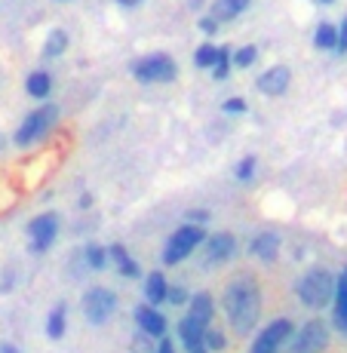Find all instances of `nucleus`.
<instances>
[{
    "label": "nucleus",
    "mask_w": 347,
    "mask_h": 353,
    "mask_svg": "<svg viewBox=\"0 0 347 353\" xmlns=\"http://www.w3.org/2000/svg\"><path fill=\"white\" fill-rule=\"evenodd\" d=\"M25 92H28L31 99H40V101H43V99L52 92V74L43 71V68L31 71L28 77H25Z\"/></svg>",
    "instance_id": "nucleus-17"
},
{
    "label": "nucleus",
    "mask_w": 347,
    "mask_h": 353,
    "mask_svg": "<svg viewBox=\"0 0 347 353\" xmlns=\"http://www.w3.org/2000/svg\"><path fill=\"white\" fill-rule=\"evenodd\" d=\"M203 344H206L209 353H219V350L228 347V338H224L221 332H215V329H206V335H203Z\"/></svg>",
    "instance_id": "nucleus-29"
},
{
    "label": "nucleus",
    "mask_w": 347,
    "mask_h": 353,
    "mask_svg": "<svg viewBox=\"0 0 347 353\" xmlns=\"http://www.w3.org/2000/svg\"><path fill=\"white\" fill-rule=\"evenodd\" d=\"M145 0H117V6H123V10H135V6H141Z\"/></svg>",
    "instance_id": "nucleus-36"
},
{
    "label": "nucleus",
    "mask_w": 347,
    "mask_h": 353,
    "mask_svg": "<svg viewBox=\"0 0 347 353\" xmlns=\"http://www.w3.org/2000/svg\"><path fill=\"white\" fill-rule=\"evenodd\" d=\"M335 329L347 338V286L335 280Z\"/></svg>",
    "instance_id": "nucleus-22"
},
{
    "label": "nucleus",
    "mask_w": 347,
    "mask_h": 353,
    "mask_svg": "<svg viewBox=\"0 0 347 353\" xmlns=\"http://www.w3.org/2000/svg\"><path fill=\"white\" fill-rule=\"evenodd\" d=\"M335 52H347V16H344V22L338 25V46H335Z\"/></svg>",
    "instance_id": "nucleus-33"
},
{
    "label": "nucleus",
    "mask_w": 347,
    "mask_h": 353,
    "mask_svg": "<svg viewBox=\"0 0 347 353\" xmlns=\"http://www.w3.org/2000/svg\"><path fill=\"white\" fill-rule=\"evenodd\" d=\"M154 353H175V344L169 341V338H160V344H157V350Z\"/></svg>",
    "instance_id": "nucleus-34"
},
{
    "label": "nucleus",
    "mask_w": 347,
    "mask_h": 353,
    "mask_svg": "<svg viewBox=\"0 0 347 353\" xmlns=\"http://www.w3.org/2000/svg\"><path fill=\"white\" fill-rule=\"evenodd\" d=\"M56 120H59V105L46 101V105L34 108L28 117L19 123L16 135H12V145H16V148H28V145H34V141L46 139V135H50V129L56 126Z\"/></svg>",
    "instance_id": "nucleus-2"
},
{
    "label": "nucleus",
    "mask_w": 347,
    "mask_h": 353,
    "mask_svg": "<svg viewBox=\"0 0 347 353\" xmlns=\"http://www.w3.org/2000/svg\"><path fill=\"white\" fill-rule=\"evenodd\" d=\"M203 3H206V0H188V6H190L194 12H200V6H203Z\"/></svg>",
    "instance_id": "nucleus-38"
},
{
    "label": "nucleus",
    "mask_w": 347,
    "mask_h": 353,
    "mask_svg": "<svg viewBox=\"0 0 347 353\" xmlns=\"http://www.w3.org/2000/svg\"><path fill=\"white\" fill-rule=\"evenodd\" d=\"M166 301H172L175 307H179V304H188V292H185V286H169Z\"/></svg>",
    "instance_id": "nucleus-32"
},
{
    "label": "nucleus",
    "mask_w": 347,
    "mask_h": 353,
    "mask_svg": "<svg viewBox=\"0 0 347 353\" xmlns=\"http://www.w3.org/2000/svg\"><path fill=\"white\" fill-rule=\"evenodd\" d=\"M289 83H292V71L286 65H270L268 71H261L255 80L258 92H261V96H270V99L286 96V92H289Z\"/></svg>",
    "instance_id": "nucleus-11"
},
{
    "label": "nucleus",
    "mask_w": 347,
    "mask_h": 353,
    "mask_svg": "<svg viewBox=\"0 0 347 353\" xmlns=\"http://www.w3.org/2000/svg\"><path fill=\"white\" fill-rule=\"evenodd\" d=\"M314 46L323 52H332L338 46V28L332 22H319L314 31Z\"/></svg>",
    "instance_id": "nucleus-21"
},
{
    "label": "nucleus",
    "mask_w": 347,
    "mask_h": 353,
    "mask_svg": "<svg viewBox=\"0 0 347 353\" xmlns=\"http://www.w3.org/2000/svg\"><path fill=\"white\" fill-rule=\"evenodd\" d=\"M108 258H114L117 261V270H120V276H129V280H135V276H141V268L135 264V258L126 252L120 243H114L111 249H108Z\"/></svg>",
    "instance_id": "nucleus-18"
},
{
    "label": "nucleus",
    "mask_w": 347,
    "mask_h": 353,
    "mask_svg": "<svg viewBox=\"0 0 347 353\" xmlns=\"http://www.w3.org/2000/svg\"><path fill=\"white\" fill-rule=\"evenodd\" d=\"M255 59H258V46H252V43H246L237 52H230V65L234 68H252Z\"/></svg>",
    "instance_id": "nucleus-26"
},
{
    "label": "nucleus",
    "mask_w": 347,
    "mask_h": 353,
    "mask_svg": "<svg viewBox=\"0 0 347 353\" xmlns=\"http://www.w3.org/2000/svg\"><path fill=\"white\" fill-rule=\"evenodd\" d=\"M249 252L255 258H261L264 264H274L277 255H280V236L270 234V230H264V234H258L252 243H249Z\"/></svg>",
    "instance_id": "nucleus-14"
},
{
    "label": "nucleus",
    "mask_w": 347,
    "mask_h": 353,
    "mask_svg": "<svg viewBox=\"0 0 347 353\" xmlns=\"http://www.w3.org/2000/svg\"><path fill=\"white\" fill-rule=\"evenodd\" d=\"M206 329H209V325H200L197 320H190V316H185V320L179 323V338H181V344H185L188 353H209L206 344H203Z\"/></svg>",
    "instance_id": "nucleus-13"
},
{
    "label": "nucleus",
    "mask_w": 347,
    "mask_h": 353,
    "mask_svg": "<svg viewBox=\"0 0 347 353\" xmlns=\"http://www.w3.org/2000/svg\"><path fill=\"white\" fill-rule=\"evenodd\" d=\"M338 283H344V286H347V270H344V274H341V276H338Z\"/></svg>",
    "instance_id": "nucleus-39"
},
{
    "label": "nucleus",
    "mask_w": 347,
    "mask_h": 353,
    "mask_svg": "<svg viewBox=\"0 0 347 353\" xmlns=\"http://www.w3.org/2000/svg\"><path fill=\"white\" fill-rule=\"evenodd\" d=\"M132 77L139 83H148V86H157V83H172L179 77V65L169 52H148V56L135 59L132 62Z\"/></svg>",
    "instance_id": "nucleus-3"
},
{
    "label": "nucleus",
    "mask_w": 347,
    "mask_h": 353,
    "mask_svg": "<svg viewBox=\"0 0 347 353\" xmlns=\"http://www.w3.org/2000/svg\"><path fill=\"white\" fill-rule=\"evenodd\" d=\"M203 240H206V230H203V225H185V228H179L166 240L163 261H166V264H181L197 246H203Z\"/></svg>",
    "instance_id": "nucleus-5"
},
{
    "label": "nucleus",
    "mask_w": 347,
    "mask_h": 353,
    "mask_svg": "<svg viewBox=\"0 0 347 353\" xmlns=\"http://www.w3.org/2000/svg\"><path fill=\"white\" fill-rule=\"evenodd\" d=\"M209 71H212L215 80H228L230 77L234 65H230V50H228V46H219V59H215V65L209 68Z\"/></svg>",
    "instance_id": "nucleus-25"
},
{
    "label": "nucleus",
    "mask_w": 347,
    "mask_h": 353,
    "mask_svg": "<svg viewBox=\"0 0 347 353\" xmlns=\"http://www.w3.org/2000/svg\"><path fill=\"white\" fill-rule=\"evenodd\" d=\"M166 292H169V283H166V276L160 274V270H154V274H148V280H145V301L148 304H163L166 301Z\"/></svg>",
    "instance_id": "nucleus-19"
},
{
    "label": "nucleus",
    "mask_w": 347,
    "mask_h": 353,
    "mask_svg": "<svg viewBox=\"0 0 347 353\" xmlns=\"http://www.w3.org/2000/svg\"><path fill=\"white\" fill-rule=\"evenodd\" d=\"M135 323H139V332L148 338H163L166 335V316L160 314L154 304H141V307H135Z\"/></svg>",
    "instance_id": "nucleus-12"
},
{
    "label": "nucleus",
    "mask_w": 347,
    "mask_h": 353,
    "mask_svg": "<svg viewBox=\"0 0 347 353\" xmlns=\"http://www.w3.org/2000/svg\"><path fill=\"white\" fill-rule=\"evenodd\" d=\"M188 316L190 320H197L200 325H209L215 316V304H212V295H206V292H200V295L188 298Z\"/></svg>",
    "instance_id": "nucleus-16"
},
{
    "label": "nucleus",
    "mask_w": 347,
    "mask_h": 353,
    "mask_svg": "<svg viewBox=\"0 0 347 353\" xmlns=\"http://www.w3.org/2000/svg\"><path fill=\"white\" fill-rule=\"evenodd\" d=\"M83 258H86V264H90L92 270H105L108 268V249H101V246H86V252H83Z\"/></svg>",
    "instance_id": "nucleus-27"
},
{
    "label": "nucleus",
    "mask_w": 347,
    "mask_h": 353,
    "mask_svg": "<svg viewBox=\"0 0 347 353\" xmlns=\"http://www.w3.org/2000/svg\"><path fill=\"white\" fill-rule=\"evenodd\" d=\"M68 40H71V37H68L65 28H52V31L43 37V50H40V52H43V59H59V56H65V52H68Z\"/></svg>",
    "instance_id": "nucleus-20"
},
{
    "label": "nucleus",
    "mask_w": 347,
    "mask_h": 353,
    "mask_svg": "<svg viewBox=\"0 0 347 353\" xmlns=\"http://www.w3.org/2000/svg\"><path fill=\"white\" fill-rule=\"evenodd\" d=\"M319 3H326V6H329V3H335V0H319Z\"/></svg>",
    "instance_id": "nucleus-40"
},
{
    "label": "nucleus",
    "mask_w": 347,
    "mask_h": 353,
    "mask_svg": "<svg viewBox=\"0 0 347 353\" xmlns=\"http://www.w3.org/2000/svg\"><path fill=\"white\" fill-rule=\"evenodd\" d=\"M56 3H71V0H56Z\"/></svg>",
    "instance_id": "nucleus-41"
},
{
    "label": "nucleus",
    "mask_w": 347,
    "mask_h": 353,
    "mask_svg": "<svg viewBox=\"0 0 347 353\" xmlns=\"http://www.w3.org/2000/svg\"><path fill=\"white\" fill-rule=\"evenodd\" d=\"M221 111L228 114V117H243V114L249 111V105H246V101H243V99H237V96H234V99H224Z\"/></svg>",
    "instance_id": "nucleus-30"
},
{
    "label": "nucleus",
    "mask_w": 347,
    "mask_h": 353,
    "mask_svg": "<svg viewBox=\"0 0 347 353\" xmlns=\"http://www.w3.org/2000/svg\"><path fill=\"white\" fill-rule=\"evenodd\" d=\"M329 347V325L323 320H310L298 329V335L292 332L289 338V353H323Z\"/></svg>",
    "instance_id": "nucleus-6"
},
{
    "label": "nucleus",
    "mask_w": 347,
    "mask_h": 353,
    "mask_svg": "<svg viewBox=\"0 0 347 353\" xmlns=\"http://www.w3.org/2000/svg\"><path fill=\"white\" fill-rule=\"evenodd\" d=\"M292 332H295V325L289 320H274L270 325L261 329V335L252 341L249 353H280V347L292 338Z\"/></svg>",
    "instance_id": "nucleus-9"
},
{
    "label": "nucleus",
    "mask_w": 347,
    "mask_h": 353,
    "mask_svg": "<svg viewBox=\"0 0 347 353\" xmlns=\"http://www.w3.org/2000/svg\"><path fill=\"white\" fill-rule=\"evenodd\" d=\"M65 316H68L65 304H56V307L50 310V320H46V335H50L52 341H59V338L65 335Z\"/></svg>",
    "instance_id": "nucleus-23"
},
{
    "label": "nucleus",
    "mask_w": 347,
    "mask_h": 353,
    "mask_svg": "<svg viewBox=\"0 0 347 353\" xmlns=\"http://www.w3.org/2000/svg\"><path fill=\"white\" fill-rule=\"evenodd\" d=\"M215 59H219V46L215 43H200L197 46V52H194V68H212L215 65Z\"/></svg>",
    "instance_id": "nucleus-24"
},
{
    "label": "nucleus",
    "mask_w": 347,
    "mask_h": 353,
    "mask_svg": "<svg viewBox=\"0 0 347 353\" xmlns=\"http://www.w3.org/2000/svg\"><path fill=\"white\" fill-rule=\"evenodd\" d=\"M221 307H224V314H228L230 325H234V332L249 335V332L255 329L258 316H261V289H258V283L252 276H237V280H230L221 295Z\"/></svg>",
    "instance_id": "nucleus-1"
},
{
    "label": "nucleus",
    "mask_w": 347,
    "mask_h": 353,
    "mask_svg": "<svg viewBox=\"0 0 347 353\" xmlns=\"http://www.w3.org/2000/svg\"><path fill=\"white\" fill-rule=\"evenodd\" d=\"M234 252H237V240H234V234H228V230L212 234V236L203 240V264H206V268L224 264Z\"/></svg>",
    "instance_id": "nucleus-10"
},
{
    "label": "nucleus",
    "mask_w": 347,
    "mask_h": 353,
    "mask_svg": "<svg viewBox=\"0 0 347 353\" xmlns=\"http://www.w3.org/2000/svg\"><path fill=\"white\" fill-rule=\"evenodd\" d=\"M0 353H19V347H16V344H10V341H3V344H0Z\"/></svg>",
    "instance_id": "nucleus-37"
},
{
    "label": "nucleus",
    "mask_w": 347,
    "mask_h": 353,
    "mask_svg": "<svg viewBox=\"0 0 347 353\" xmlns=\"http://www.w3.org/2000/svg\"><path fill=\"white\" fill-rule=\"evenodd\" d=\"M295 292L308 307L319 310L335 298V276H332L329 270H310V274H304L301 280H298Z\"/></svg>",
    "instance_id": "nucleus-4"
},
{
    "label": "nucleus",
    "mask_w": 347,
    "mask_h": 353,
    "mask_svg": "<svg viewBox=\"0 0 347 353\" xmlns=\"http://www.w3.org/2000/svg\"><path fill=\"white\" fill-rule=\"evenodd\" d=\"M255 166H258L255 157H243L240 163H237V169H234V179L237 181H249L255 175Z\"/></svg>",
    "instance_id": "nucleus-28"
},
{
    "label": "nucleus",
    "mask_w": 347,
    "mask_h": 353,
    "mask_svg": "<svg viewBox=\"0 0 347 353\" xmlns=\"http://www.w3.org/2000/svg\"><path fill=\"white\" fill-rule=\"evenodd\" d=\"M114 310H117V295H114L111 289L92 286V289L83 295V316H86V320H90L92 325L108 323Z\"/></svg>",
    "instance_id": "nucleus-7"
},
{
    "label": "nucleus",
    "mask_w": 347,
    "mask_h": 353,
    "mask_svg": "<svg viewBox=\"0 0 347 353\" xmlns=\"http://www.w3.org/2000/svg\"><path fill=\"white\" fill-rule=\"evenodd\" d=\"M206 219H209V212H203V209H200V212H197V209H194V212H188V221H190V225H197V221L203 225Z\"/></svg>",
    "instance_id": "nucleus-35"
},
{
    "label": "nucleus",
    "mask_w": 347,
    "mask_h": 353,
    "mask_svg": "<svg viewBox=\"0 0 347 353\" xmlns=\"http://www.w3.org/2000/svg\"><path fill=\"white\" fill-rule=\"evenodd\" d=\"M28 236H31V252H46L52 249L59 236V215L56 212H43L37 219L28 221Z\"/></svg>",
    "instance_id": "nucleus-8"
},
{
    "label": "nucleus",
    "mask_w": 347,
    "mask_h": 353,
    "mask_svg": "<svg viewBox=\"0 0 347 353\" xmlns=\"http://www.w3.org/2000/svg\"><path fill=\"white\" fill-rule=\"evenodd\" d=\"M249 6H252V0H215V3L209 6V16L219 25H224V22H234L237 16H243Z\"/></svg>",
    "instance_id": "nucleus-15"
},
{
    "label": "nucleus",
    "mask_w": 347,
    "mask_h": 353,
    "mask_svg": "<svg viewBox=\"0 0 347 353\" xmlns=\"http://www.w3.org/2000/svg\"><path fill=\"white\" fill-rule=\"evenodd\" d=\"M197 28H200L203 34H206V37H212V34H215V31H219V28H221V25H219V22H215V19H212V16H200V19H197Z\"/></svg>",
    "instance_id": "nucleus-31"
}]
</instances>
